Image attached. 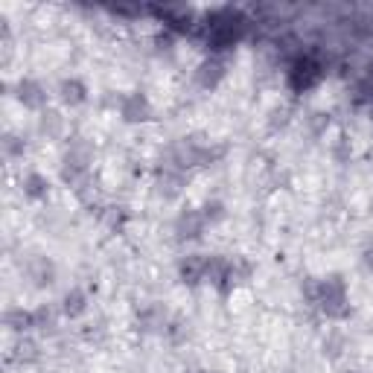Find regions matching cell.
Masks as SVG:
<instances>
[{
	"instance_id": "cell-8",
	"label": "cell",
	"mask_w": 373,
	"mask_h": 373,
	"mask_svg": "<svg viewBox=\"0 0 373 373\" xmlns=\"http://www.w3.org/2000/svg\"><path fill=\"white\" fill-rule=\"evenodd\" d=\"M61 312H65L68 318H79L88 312V295L82 289H70L65 295V303H61Z\"/></svg>"
},
{
	"instance_id": "cell-5",
	"label": "cell",
	"mask_w": 373,
	"mask_h": 373,
	"mask_svg": "<svg viewBox=\"0 0 373 373\" xmlns=\"http://www.w3.org/2000/svg\"><path fill=\"white\" fill-rule=\"evenodd\" d=\"M21 186H23V196L33 199V201H44V199L50 196V181H47L41 172H29Z\"/></svg>"
},
{
	"instance_id": "cell-11",
	"label": "cell",
	"mask_w": 373,
	"mask_h": 373,
	"mask_svg": "<svg viewBox=\"0 0 373 373\" xmlns=\"http://www.w3.org/2000/svg\"><path fill=\"white\" fill-rule=\"evenodd\" d=\"M33 321L38 330H53L56 327V315H53V309L50 306H38L33 309Z\"/></svg>"
},
{
	"instance_id": "cell-1",
	"label": "cell",
	"mask_w": 373,
	"mask_h": 373,
	"mask_svg": "<svg viewBox=\"0 0 373 373\" xmlns=\"http://www.w3.org/2000/svg\"><path fill=\"white\" fill-rule=\"evenodd\" d=\"M15 97L29 111H47V88L41 82H36V79H21Z\"/></svg>"
},
{
	"instance_id": "cell-10",
	"label": "cell",
	"mask_w": 373,
	"mask_h": 373,
	"mask_svg": "<svg viewBox=\"0 0 373 373\" xmlns=\"http://www.w3.org/2000/svg\"><path fill=\"white\" fill-rule=\"evenodd\" d=\"M6 324H9L15 332H23V330H29V327H36V321H33V309H23V306L9 309V312H6Z\"/></svg>"
},
{
	"instance_id": "cell-6",
	"label": "cell",
	"mask_w": 373,
	"mask_h": 373,
	"mask_svg": "<svg viewBox=\"0 0 373 373\" xmlns=\"http://www.w3.org/2000/svg\"><path fill=\"white\" fill-rule=\"evenodd\" d=\"M207 274V260L199 257V254H190L184 263H181V277H184V283H199V280H204Z\"/></svg>"
},
{
	"instance_id": "cell-12",
	"label": "cell",
	"mask_w": 373,
	"mask_h": 373,
	"mask_svg": "<svg viewBox=\"0 0 373 373\" xmlns=\"http://www.w3.org/2000/svg\"><path fill=\"white\" fill-rule=\"evenodd\" d=\"M201 213H204L207 225H210V222H222V219H225V204H222V201H207V204L201 207Z\"/></svg>"
},
{
	"instance_id": "cell-13",
	"label": "cell",
	"mask_w": 373,
	"mask_h": 373,
	"mask_svg": "<svg viewBox=\"0 0 373 373\" xmlns=\"http://www.w3.org/2000/svg\"><path fill=\"white\" fill-rule=\"evenodd\" d=\"M4 149H6V154H23V149H26V146H23V140H21V137H12V135H9V137L4 140Z\"/></svg>"
},
{
	"instance_id": "cell-14",
	"label": "cell",
	"mask_w": 373,
	"mask_h": 373,
	"mask_svg": "<svg viewBox=\"0 0 373 373\" xmlns=\"http://www.w3.org/2000/svg\"><path fill=\"white\" fill-rule=\"evenodd\" d=\"M345 373H356V370H345Z\"/></svg>"
},
{
	"instance_id": "cell-4",
	"label": "cell",
	"mask_w": 373,
	"mask_h": 373,
	"mask_svg": "<svg viewBox=\"0 0 373 373\" xmlns=\"http://www.w3.org/2000/svg\"><path fill=\"white\" fill-rule=\"evenodd\" d=\"M58 100L65 103V105H82V103L88 100V88H85V82L76 79V76L61 79V85H58Z\"/></svg>"
},
{
	"instance_id": "cell-9",
	"label": "cell",
	"mask_w": 373,
	"mask_h": 373,
	"mask_svg": "<svg viewBox=\"0 0 373 373\" xmlns=\"http://www.w3.org/2000/svg\"><path fill=\"white\" fill-rule=\"evenodd\" d=\"M38 129H41V135H47V137H61V132H65V117H61L58 111H41Z\"/></svg>"
},
{
	"instance_id": "cell-3",
	"label": "cell",
	"mask_w": 373,
	"mask_h": 373,
	"mask_svg": "<svg viewBox=\"0 0 373 373\" xmlns=\"http://www.w3.org/2000/svg\"><path fill=\"white\" fill-rule=\"evenodd\" d=\"M204 228H207V219L201 210H184L175 222V233L181 239H199L204 233Z\"/></svg>"
},
{
	"instance_id": "cell-7",
	"label": "cell",
	"mask_w": 373,
	"mask_h": 373,
	"mask_svg": "<svg viewBox=\"0 0 373 373\" xmlns=\"http://www.w3.org/2000/svg\"><path fill=\"white\" fill-rule=\"evenodd\" d=\"M222 76H225V65H222L219 58L201 61V68H199V82H201V88H216Z\"/></svg>"
},
{
	"instance_id": "cell-2",
	"label": "cell",
	"mask_w": 373,
	"mask_h": 373,
	"mask_svg": "<svg viewBox=\"0 0 373 373\" xmlns=\"http://www.w3.org/2000/svg\"><path fill=\"white\" fill-rule=\"evenodd\" d=\"M120 117L126 122H146L152 117V105L143 93H129V97H122V103H120Z\"/></svg>"
}]
</instances>
